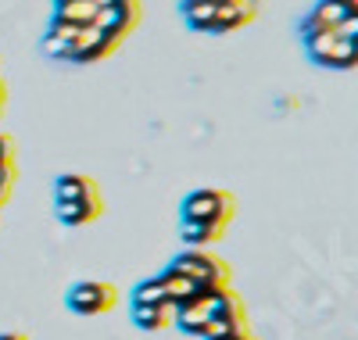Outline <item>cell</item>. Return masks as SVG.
<instances>
[{"label":"cell","mask_w":358,"mask_h":340,"mask_svg":"<svg viewBox=\"0 0 358 340\" xmlns=\"http://www.w3.org/2000/svg\"><path fill=\"white\" fill-rule=\"evenodd\" d=\"M233 211H236V201L229 190H194L183 197V208H179V215L183 219H215V222H233Z\"/></svg>","instance_id":"3"},{"label":"cell","mask_w":358,"mask_h":340,"mask_svg":"<svg viewBox=\"0 0 358 340\" xmlns=\"http://www.w3.org/2000/svg\"><path fill=\"white\" fill-rule=\"evenodd\" d=\"M57 208V219L65 226H90L104 215V201H94V204H54Z\"/></svg>","instance_id":"10"},{"label":"cell","mask_w":358,"mask_h":340,"mask_svg":"<svg viewBox=\"0 0 358 340\" xmlns=\"http://www.w3.org/2000/svg\"><path fill=\"white\" fill-rule=\"evenodd\" d=\"M172 272H183L197 283H208V287H229L233 272H229V262H222L219 255H208V251H197V247H187L183 255H176Z\"/></svg>","instance_id":"1"},{"label":"cell","mask_w":358,"mask_h":340,"mask_svg":"<svg viewBox=\"0 0 358 340\" xmlns=\"http://www.w3.org/2000/svg\"><path fill=\"white\" fill-rule=\"evenodd\" d=\"M133 323L143 333H158L172 326V304H133Z\"/></svg>","instance_id":"8"},{"label":"cell","mask_w":358,"mask_h":340,"mask_svg":"<svg viewBox=\"0 0 358 340\" xmlns=\"http://www.w3.org/2000/svg\"><path fill=\"white\" fill-rule=\"evenodd\" d=\"M241 340H255V337H241Z\"/></svg>","instance_id":"14"},{"label":"cell","mask_w":358,"mask_h":340,"mask_svg":"<svg viewBox=\"0 0 358 340\" xmlns=\"http://www.w3.org/2000/svg\"><path fill=\"white\" fill-rule=\"evenodd\" d=\"M229 222H215V219H183L179 226V236H183L187 247H197V251H208L212 243L226 240Z\"/></svg>","instance_id":"7"},{"label":"cell","mask_w":358,"mask_h":340,"mask_svg":"<svg viewBox=\"0 0 358 340\" xmlns=\"http://www.w3.org/2000/svg\"><path fill=\"white\" fill-rule=\"evenodd\" d=\"M215 0H183V18L190 29H197V33H208V25H212L215 18Z\"/></svg>","instance_id":"11"},{"label":"cell","mask_w":358,"mask_h":340,"mask_svg":"<svg viewBox=\"0 0 358 340\" xmlns=\"http://www.w3.org/2000/svg\"><path fill=\"white\" fill-rule=\"evenodd\" d=\"M97 4L94 0H57V15L54 22H72V25H90L97 18Z\"/></svg>","instance_id":"9"},{"label":"cell","mask_w":358,"mask_h":340,"mask_svg":"<svg viewBox=\"0 0 358 340\" xmlns=\"http://www.w3.org/2000/svg\"><path fill=\"white\" fill-rule=\"evenodd\" d=\"M54 204H94L101 201V187L83 172H62L54 183Z\"/></svg>","instance_id":"5"},{"label":"cell","mask_w":358,"mask_h":340,"mask_svg":"<svg viewBox=\"0 0 358 340\" xmlns=\"http://www.w3.org/2000/svg\"><path fill=\"white\" fill-rule=\"evenodd\" d=\"M312 61L326 69H355V43L341 40L337 33H319V36H305Z\"/></svg>","instance_id":"4"},{"label":"cell","mask_w":358,"mask_h":340,"mask_svg":"<svg viewBox=\"0 0 358 340\" xmlns=\"http://www.w3.org/2000/svg\"><path fill=\"white\" fill-rule=\"evenodd\" d=\"M65 304L76 316H104L118 304V290L101 280H83V283H72V290L65 294Z\"/></svg>","instance_id":"2"},{"label":"cell","mask_w":358,"mask_h":340,"mask_svg":"<svg viewBox=\"0 0 358 340\" xmlns=\"http://www.w3.org/2000/svg\"><path fill=\"white\" fill-rule=\"evenodd\" d=\"M344 18H355V0H319L315 11L305 18V36L334 33Z\"/></svg>","instance_id":"6"},{"label":"cell","mask_w":358,"mask_h":340,"mask_svg":"<svg viewBox=\"0 0 358 340\" xmlns=\"http://www.w3.org/2000/svg\"><path fill=\"white\" fill-rule=\"evenodd\" d=\"M133 304H169L165 287H162L158 276H155V280H143V283L133 287Z\"/></svg>","instance_id":"12"},{"label":"cell","mask_w":358,"mask_h":340,"mask_svg":"<svg viewBox=\"0 0 358 340\" xmlns=\"http://www.w3.org/2000/svg\"><path fill=\"white\" fill-rule=\"evenodd\" d=\"M0 340H25V337H22V333H4Z\"/></svg>","instance_id":"13"}]
</instances>
